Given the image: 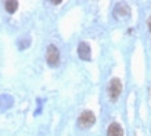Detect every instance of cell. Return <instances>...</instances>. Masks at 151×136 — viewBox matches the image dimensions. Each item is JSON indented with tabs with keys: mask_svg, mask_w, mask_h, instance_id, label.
I'll list each match as a JSON object with an SVG mask.
<instances>
[{
	"mask_svg": "<svg viewBox=\"0 0 151 136\" xmlns=\"http://www.w3.org/2000/svg\"><path fill=\"white\" fill-rule=\"evenodd\" d=\"M147 25H148V29H150V32H151V17L148 18V21H147Z\"/></svg>",
	"mask_w": 151,
	"mask_h": 136,
	"instance_id": "obj_9",
	"label": "cell"
},
{
	"mask_svg": "<svg viewBox=\"0 0 151 136\" xmlns=\"http://www.w3.org/2000/svg\"><path fill=\"white\" fill-rule=\"evenodd\" d=\"M78 56L79 59H82L83 61H90L92 60V49L89 43L86 42H81L78 45Z\"/></svg>",
	"mask_w": 151,
	"mask_h": 136,
	"instance_id": "obj_4",
	"label": "cell"
},
{
	"mask_svg": "<svg viewBox=\"0 0 151 136\" xmlns=\"http://www.w3.org/2000/svg\"><path fill=\"white\" fill-rule=\"evenodd\" d=\"M94 122H96V115H94V113L90 111V110L82 111L81 115H79V118H78V125L82 128V129L90 128L92 125H94Z\"/></svg>",
	"mask_w": 151,
	"mask_h": 136,
	"instance_id": "obj_1",
	"label": "cell"
},
{
	"mask_svg": "<svg viewBox=\"0 0 151 136\" xmlns=\"http://www.w3.org/2000/svg\"><path fill=\"white\" fill-rule=\"evenodd\" d=\"M124 135V129L118 122H112L107 129V136H122Z\"/></svg>",
	"mask_w": 151,
	"mask_h": 136,
	"instance_id": "obj_6",
	"label": "cell"
},
{
	"mask_svg": "<svg viewBox=\"0 0 151 136\" xmlns=\"http://www.w3.org/2000/svg\"><path fill=\"white\" fill-rule=\"evenodd\" d=\"M46 61L50 67H57L60 63V51L57 49V46L49 45L46 50Z\"/></svg>",
	"mask_w": 151,
	"mask_h": 136,
	"instance_id": "obj_2",
	"label": "cell"
},
{
	"mask_svg": "<svg viewBox=\"0 0 151 136\" xmlns=\"http://www.w3.org/2000/svg\"><path fill=\"white\" fill-rule=\"evenodd\" d=\"M14 104V99L7 93L0 95V113H4L9 109H11V106Z\"/></svg>",
	"mask_w": 151,
	"mask_h": 136,
	"instance_id": "obj_5",
	"label": "cell"
},
{
	"mask_svg": "<svg viewBox=\"0 0 151 136\" xmlns=\"http://www.w3.org/2000/svg\"><path fill=\"white\" fill-rule=\"evenodd\" d=\"M6 11L9 14H13L17 11V9H18V1H15V0H9V1H6Z\"/></svg>",
	"mask_w": 151,
	"mask_h": 136,
	"instance_id": "obj_7",
	"label": "cell"
},
{
	"mask_svg": "<svg viewBox=\"0 0 151 136\" xmlns=\"http://www.w3.org/2000/svg\"><path fill=\"white\" fill-rule=\"evenodd\" d=\"M122 92V83H121V79L119 78H112L110 81V85H108V95H110V99L112 101L119 97Z\"/></svg>",
	"mask_w": 151,
	"mask_h": 136,
	"instance_id": "obj_3",
	"label": "cell"
},
{
	"mask_svg": "<svg viewBox=\"0 0 151 136\" xmlns=\"http://www.w3.org/2000/svg\"><path fill=\"white\" fill-rule=\"evenodd\" d=\"M29 45H31V38L29 36L21 38L18 41V49L19 50H25L27 47H29Z\"/></svg>",
	"mask_w": 151,
	"mask_h": 136,
	"instance_id": "obj_8",
	"label": "cell"
}]
</instances>
